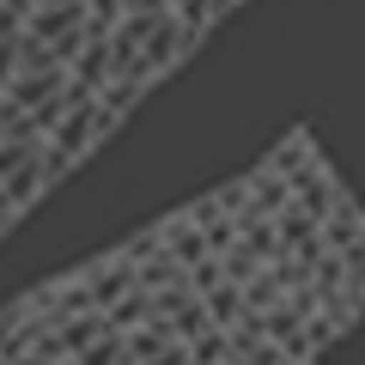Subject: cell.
<instances>
[{"label":"cell","mask_w":365,"mask_h":365,"mask_svg":"<svg viewBox=\"0 0 365 365\" xmlns=\"http://www.w3.org/2000/svg\"><path fill=\"white\" fill-rule=\"evenodd\" d=\"M225 6H237V0H225Z\"/></svg>","instance_id":"6da1fadb"}]
</instances>
